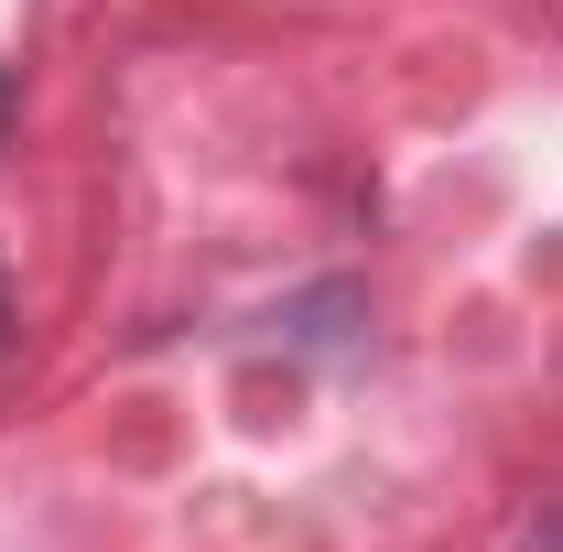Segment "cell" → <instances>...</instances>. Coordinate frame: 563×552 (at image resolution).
Returning <instances> with one entry per match:
<instances>
[{"label":"cell","instance_id":"6da1fadb","mask_svg":"<svg viewBox=\"0 0 563 552\" xmlns=\"http://www.w3.org/2000/svg\"><path fill=\"white\" fill-rule=\"evenodd\" d=\"M520 552H563V509H553V520H531V542H520Z\"/></svg>","mask_w":563,"mask_h":552},{"label":"cell","instance_id":"3957f363","mask_svg":"<svg viewBox=\"0 0 563 552\" xmlns=\"http://www.w3.org/2000/svg\"><path fill=\"white\" fill-rule=\"evenodd\" d=\"M0 346H11V281H0Z\"/></svg>","mask_w":563,"mask_h":552},{"label":"cell","instance_id":"7a4b0ae2","mask_svg":"<svg viewBox=\"0 0 563 552\" xmlns=\"http://www.w3.org/2000/svg\"><path fill=\"white\" fill-rule=\"evenodd\" d=\"M11 109H22V87H11V66H0V141H11Z\"/></svg>","mask_w":563,"mask_h":552}]
</instances>
